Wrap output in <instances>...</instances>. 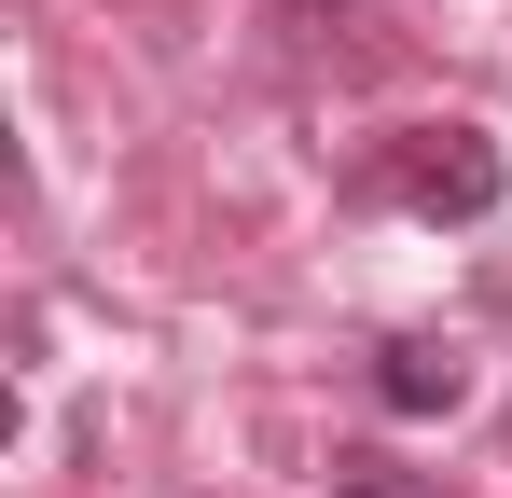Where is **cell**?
<instances>
[{
  "label": "cell",
  "instance_id": "6da1fadb",
  "mask_svg": "<svg viewBox=\"0 0 512 498\" xmlns=\"http://www.w3.org/2000/svg\"><path fill=\"white\" fill-rule=\"evenodd\" d=\"M388 194H402L416 222H485L512 194V153L485 125H402V139H388Z\"/></svg>",
  "mask_w": 512,
  "mask_h": 498
},
{
  "label": "cell",
  "instance_id": "3957f363",
  "mask_svg": "<svg viewBox=\"0 0 512 498\" xmlns=\"http://www.w3.org/2000/svg\"><path fill=\"white\" fill-rule=\"evenodd\" d=\"M333 498H429V485H416V471H374V457H360V471H346Z\"/></svg>",
  "mask_w": 512,
  "mask_h": 498
},
{
  "label": "cell",
  "instance_id": "7a4b0ae2",
  "mask_svg": "<svg viewBox=\"0 0 512 498\" xmlns=\"http://www.w3.org/2000/svg\"><path fill=\"white\" fill-rule=\"evenodd\" d=\"M374 402H388V415H457V402H471V360H457L443 332H402V346L374 360Z\"/></svg>",
  "mask_w": 512,
  "mask_h": 498
},
{
  "label": "cell",
  "instance_id": "277c9868",
  "mask_svg": "<svg viewBox=\"0 0 512 498\" xmlns=\"http://www.w3.org/2000/svg\"><path fill=\"white\" fill-rule=\"evenodd\" d=\"M277 14H291V28H333V14H360V0H277Z\"/></svg>",
  "mask_w": 512,
  "mask_h": 498
}]
</instances>
